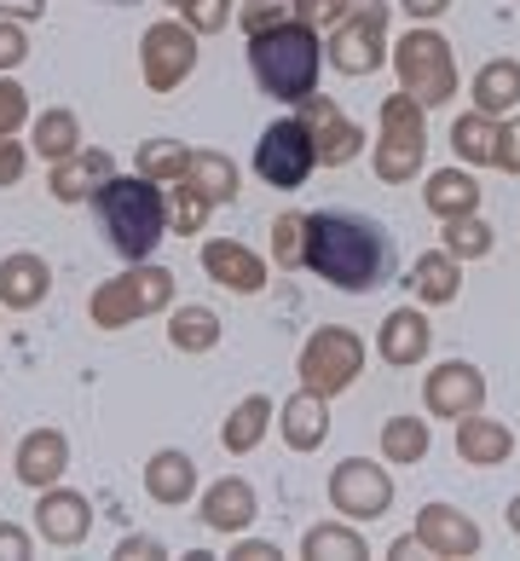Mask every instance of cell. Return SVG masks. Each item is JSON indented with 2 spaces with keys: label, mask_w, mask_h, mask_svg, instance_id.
<instances>
[{
  "label": "cell",
  "mask_w": 520,
  "mask_h": 561,
  "mask_svg": "<svg viewBox=\"0 0 520 561\" xmlns=\"http://www.w3.org/2000/svg\"><path fill=\"white\" fill-rule=\"evenodd\" d=\"M301 261L347 296H370L393 278L400 255H393V232L382 220L353 209H319L301 220Z\"/></svg>",
  "instance_id": "cell-1"
},
{
  "label": "cell",
  "mask_w": 520,
  "mask_h": 561,
  "mask_svg": "<svg viewBox=\"0 0 520 561\" xmlns=\"http://www.w3.org/2000/svg\"><path fill=\"white\" fill-rule=\"evenodd\" d=\"M93 209L128 261H145L169 232V209H162V192L151 180H104L93 192Z\"/></svg>",
  "instance_id": "cell-2"
},
{
  "label": "cell",
  "mask_w": 520,
  "mask_h": 561,
  "mask_svg": "<svg viewBox=\"0 0 520 561\" xmlns=\"http://www.w3.org/2000/svg\"><path fill=\"white\" fill-rule=\"evenodd\" d=\"M249 65H255V81L273 99H307L312 93V76H319V47H312V35L301 24L255 30Z\"/></svg>",
  "instance_id": "cell-3"
},
{
  "label": "cell",
  "mask_w": 520,
  "mask_h": 561,
  "mask_svg": "<svg viewBox=\"0 0 520 561\" xmlns=\"http://www.w3.org/2000/svg\"><path fill=\"white\" fill-rule=\"evenodd\" d=\"M169 296H174V278L162 273V266H134V273L111 278L93 296V324L122 330L134 313H157V307H169Z\"/></svg>",
  "instance_id": "cell-4"
},
{
  "label": "cell",
  "mask_w": 520,
  "mask_h": 561,
  "mask_svg": "<svg viewBox=\"0 0 520 561\" xmlns=\"http://www.w3.org/2000/svg\"><path fill=\"white\" fill-rule=\"evenodd\" d=\"M312 157H319V145L307 139L301 122H273V128L261 134L255 169H261L266 185H278V192H296V185H307V174H312Z\"/></svg>",
  "instance_id": "cell-5"
},
{
  "label": "cell",
  "mask_w": 520,
  "mask_h": 561,
  "mask_svg": "<svg viewBox=\"0 0 520 561\" xmlns=\"http://www.w3.org/2000/svg\"><path fill=\"white\" fill-rule=\"evenodd\" d=\"M359 377V342L347 336V330H324V336H312L307 353H301V382L307 393H336Z\"/></svg>",
  "instance_id": "cell-6"
},
{
  "label": "cell",
  "mask_w": 520,
  "mask_h": 561,
  "mask_svg": "<svg viewBox=\"0 0 520 561\" xmlns=\"http://www.w3.org/2000/svg\"><path fill=\"white\" fill-rule=\"evenodd\" d=\"M330 492H336V510L359 515V522H365V515H382V510H388V497H393L388 474H377V469L365 463V457L342 463V469H336V486H330Z\"/></svg>",
  "instance_id": "cell-7"
},
{
  "label": "cell",
  "mask_w": 520,
  "mask_h": 561,
  "mask_svg": "<svg viewBox=\"0 0 520 561\" xmlns=\"http://www.w3.org/2000/svg\"><path fill=\"white\" fill-rule=\"evenodd\" d=\"M192 58H197V47L180 24H157L151 41H145V76H151V88H174L192 70Z\"/></svg>",
  "instance_id": "cell-8"
},
{
  "label": "cell",
  "mask_w": 520,
  "mask_h": 561,
  "mask_svg": "<svg viewBox=\"0 0 520 561\" xmlns=\"http://www.w3.org/2000/svg\"><path fill=\"white\" fill-rule=\"evenodd\" d=\"M35 527L47 533V545H81L93 527V510H88V497H76V492H41Z\"/></svg>",
  "instance_id": "cell-9"
},
{
  "label": "cell",
  "mask_w": 520,
  "mask_h": 561,
  "mask_svg": "<svg viewBox=\"0 0 520 561\" xmlns=\"http://www.w3.org/2000/svg\"><path fill=\"white\" fill-rule=\"evenodd\" d=\"M65 463H70V440L58 428H35L30 440L18 446V481H24V486L47 492L58 474H65Z\"/></svg>",
  "instance_id": "cell-10"
},
{
  "label": "cell",
  "mask_w": 520,
  "mask_h": 561,
  "mask_svg": "<svg viewBox=\"0 0 520 561\" xmlns=\"http://www.w3.org/2000/svg\"><path fill=\"white\" fill-rule=\"evenodd\" d=\"M203 522L215 533H243L255 522V486L249 481H215L203 497Z\"/></svg>",
  "instance_id": "cell-11"
},
{
  "label": "cell",
  "mask_w": 520,
  "mask_h": 561,
  "mask_svg": "<svg viewBox=\"0 0 520 561\" xmlns=\"http://www.w3.org/2000/svg\"><path fill=\"white\" fill-rule=\"evenodd\" d=\"M47 289H53V273L41 255L0 261V301L7 307H35V301H47Z\"/></svg>",
  "instance_id": "cell-12"
},
{
  "label": "cell",
  "mask_w": 520,
  "mask_h": 561,
  "mask_svg": "<svg viewBox=\"0 0 520 561\" xmlns=\"http://www.w3.org/2000/svg\"><path fill=\"white\" fill-rule=\"evenodd\" d=\"M203 266L215 273V284H226V289H243V296H255V289L266 284L261 261L249 255L243 243H208V249H203Z\"/></svg>",
  "instance_id": "cell-13"
},
{
  "label": "cell",
  "mask_w": 520,
  "mask_h": 561,
  "mask_svg": "<svg viewBox=\"0 0 520 561\" xmlns=\"http://www.w3.org/2000/svg\"><path fill=\"white\" fill-rule=\"evenodd\" d=\"M197 486V463L185 451H157L151 469H145V492L157 497V504H185Z\"/></svg>",
  "instance_id": "cell-14"
},
{
  "label": "cell",
  "mask_w": 520,
  "mask_h": 561,
  "mask_svg": "<svg viewBox=\"0 0 520 561\" xmlns=\"http://www.w3.org/2000/svg\"><path fill=\"white\" fill-rule=\"evenodd\" d=\"M104 180H111V157H104V151H81L76 162H65V169L53 174V192L65 203H81V197H93Z\"/></svg>",
  "instance_id": "cell-15"
},
{
  "label": "cell",
  "mask_w": 520,
  "mask_h": 561,
  "mask_svg": "<svg viewBox=\"0 0 520 561\" xmlns=\"http://www.w3.org/2000/svg\"><path fill=\"white\" fill-rule=\"evenodd\" d=\"M330 434V417H324V405H319V393H301V400H289L284 405V440L289 446H319Z\"/></svg>",
  "instance_id": "cell-16"
},
{
  "label": "cell",
  "mask_w": 520,
  "mask_h": 561,
  "mask_svg": "<svg viewBox=\"0 0 520 561\" xmlns=\"http://www.w3.org/2000/svg\"><path fill=\"white\" fill-rule=\"evenodd\" d=\"M423 347H428V319H423V313H411V307H405V313H393V319H388V330H382V353H388L393 365H411Z\"/></svg>",
  "instance_id": "cell-17"
},
{
  "label": "cell",
  "mask_w": 520,
  "mask_h": 561,
  "mask_svg": "<svg viewBox=\"0 0 520 561\" xmlns=\"http://www.w3.org/2000/svg\"><path fill=\"white\" fill-rule=\"evenodd\" d=\"M169 336H174V347H185V353H208V347L220 342V319L208 313V307H180L174 324H169Z\"/></svg>",
  "instance_id": "cell-18"
},
{
  "label": "cell",
  "mask_w": 520,
  "mask_h": 561,
  "mask_svg": "<svg viewBox=\"0 0 520 561\" xmlns=\"http://www.w3.org/2000/svg\"><path fill=\"white\" fill-rule=\"evenodd\" d=\"M423 538H428V545H440V550H451V556H463V550H481V533H474L469 522H457V515H451L446 504H434V510H428Z\"/></svg>",
  "instance_id": "cell-19"
},
{
  "label": "cell",
  "mask_w": 520,
  "mask_h": 561,
  "mask_svg": "<svg viewBox=\"0 0 520 561\" xmlns=\"http://www.w3.org/2000/svg\"><path fill=\"white\" fill-rule=\"evenodd\" d=\"M266 417H273V405H266L261 393H255V400H243V405L232 411V423L220 428V440H226V451H249V446H255L261 434H266Z\"/></svg>",
  "instance_id": "cell-20"
},
{
  "label": "cell",
  "mask_w": 520,
  "mask_h": 561,
  "mask_svg": "<svg viewBox=\"0 0 520 561\" xmlns=\"http://www.w3.org/2000/svg\"><path fill=\"white\" fill-rule=\"evenodd\" d=\"M185 174H197V180H203L197 192H203L208 203L238 197V169H232L226 157H185Z\"/></svg>",
  "instance_id": "cell-21"
},
{
  "label": "cell",
  "mask_w": 520,
  "mask_h": 561,
  "mask_svg": "<svg viewBox=\"0 0 520 561\" xmlns=\"http://www.w3.org/2000/svg\"><path fill=\"white\" fill-rule=\"evenodd\" d=\"M35 145H41V157L65 162V157L76 151V116H70V111H53V116H41V122H35Z\"/></svg>",
  "instance_id": "cell-22"
},
{
  "label": "cell",
  "mask_w": 520,
  "mask_h": 561,
  "mask_svg": "<svg viewBox=\"0 0 520 561\" xmlns=\"http://www.w3.org/2000/svg\"><path fill=\"white\" fill-rule=\"evenodd\" d=\"M457 393H463L469 405H481V377H474V365H440V377H434V405H451Z\"/></svg>",
  "instance_id": "cell-23"
},
{
  "label": "cell",
  "mask_w": 520,
  "mask_h": 561,
  "mask_svg": "<svg viewBox=\"0 0 520 561\" xmlns=\"http://www.w3.org/2000/svg\"><path fill=\"white\" fill-rule=\"evenodd\" d=\"M457 446H463V457H474V463H497V457L509 451V434L492 428V423H469Z\"/></svg>",
  "instance_id": "cell-24"
},
{
  "label": "cell",
  "mask_w": 520,
  "mask_h": 561,
  "mask_svg": "<svg viewBox=\"0 0 520 561\" xmlns=\"http://www.w3.org/2000/svg\"><path fill=\"white\" fill-rule=\"evenodd\" d=\"M307 556H365V545L342 527H312L307 533Z\"/></svg>",
  "instance_id": "cell-25"
},
{
  "label": "cell",
  "mask_w": 520,
  "mask_h": 561,
  "mask_svg": "<svg viewBox=\"0 0 520 561\" xmlns=\"http://www.w3.org/2000/svg\"><path fill=\"white\" fill-rule=\"evenodd\" d=\"M388 451H393V457H423V451H428V428L411 423V417H400V423L388 428Z\"/></svg>",
  "instance_id": "cell-26"
},
{
  "label": "cell",
  "mask_w": 520,
  "mask_h": 561,
  "mask_svg": "<svg viewBox=\"0 0 520 561\" xmlns=\"http://www.w3.org/2000/svg\"><path fill=\"white\" fill-rule=\"evenodd\" d=\"M139 169H145V180H162V174H185V157L174 151V145H145Z\"/></svg>",
  "instance_id": "cell-27"
},
{
  "label": "cell",
  "mask_w": 520,
  "mask_h": 561,
  "mask_svg": "<svg viewBox=\"0 0 520 561\" xmlns=\"http://www.w3.org/2000/svg\"><path fill=\"white\" fill-rule=\"evenodd\" d=\"M405 284H411V289L423 284L434 301H446V296H451V266H446V261H423V266H416V273H411Z\"/></svg>",
  "instance_id": "cell-28"
},
{
  "label": "cell",
  "mask_w": 520,
  "mask_h": 561,
  "mask_svg": "<svg viewBox=\"0 0 520 561\" xmlns=\"http://www.w3.org/2000/svg\"><path fill=\"white\" fill-rule=\"evenodd\" d=\"M18 122H24V93L12 81H0V134H12Z\"/></svg>",
  "instance_id": "cell-29"
},
{
  "label": "cell",
  "mask_w": 520,
  "mask_h": 561,
  "mask_svg": "<svg viewBox=\"0 0 520 561\" xmlns=\"http://www.w3.org/2000/svg\"><path fill=\"white\" fill-rule=\"evenodd\" d=\"M520 93V70H492L486 76V99L497 105V99H515Z\"/></svg>",
  "instance_id": "cell-30"
},
{
  "label": "cell",
  "mask_w": 520,
  "mask_h": 561,
  "mask_svg": "<svg viewBox=\"0 0 520 561\" xmlns=\"http://www.w3.org/2000/svg\"><path fill=\"white\" fill-rule=\"evenodd\" d=\"M18 174H24V157H18V145L0 134V185H12Z\"/></svg>",
  "instance_id": "cell-31"
},
{
  "label": "cell",
  "mask_w": 520,
  "mask_h": 561,
  "mask_svg": "<svg viewBox=\"0 0 520 561\" xmlns=\"http://www.w3.org/2000/svg\"><path fill=\"white\" fill-rule=\"evenodd\" d=\"M296 238H301V220H278V261H301Z\"/></svg>",
  "instance_id": "cell-32"
},
{
  "label": "cell",
  "mask_w": 520,
  "mask_h": 561,
  "mask_svg": "<svg viewBox=\"0 0 520 561\" xmlns=\"http://www.w3.org/2000/svg\"><path fill=\"white\" fill-rule=\"evenodd\" d=\"M0 556H7V561H18V556H30V538L18 533V527H0Z\"/></svg>",
  "instance_id": "cell-33"
},
{
  "label": "cell",
  "mask_w": 520,
  "mask_h": 561,
  "mask_svg": "<svg viewBox=\"0 0 520 561\" xmlns=\"http://www.w3.org/2000/svg\"><path fill=\"white\" fill-rule=\"evenodd\" d=\"M18 58H24V35L0 24V65H18Z\"/></svg>",
  "instance_id": "cell-34"
},
{
  "label": "cell",
  "mask_w": 520,
  "mask_h": 561,
  "mask_svg": "<svg viewBox=\"0 0 520 561\" xmlns=\"http://www.w3.org/2000/svg\"><path fill=\"white\" fill-rule=\"evenodd\" d=\"M192 18H197L203 30H215V24H226V7H220V0H197V7H192Z\"/></svg>",
  "instance_id": "cell-35"
},
{
  "label": "cell",
  "mask_w": 520,
  "mask_h": 561,
  "mask_svg": "<svg viewBox=\"0 0 520 561\" xmlns=\"http://www.w3.org/2000/svg\"><path fill=\"white\" fill-rule=\"evenodd\" d=\"M162 545H157V538H122V550L116 556H157Z\"/></svg>",
  "instance_id": "cell-36"
},
{
  "label": "cell",
  "mask_w": 520,
  "mask_h": 561,
  "mask_svg": "<svg viewBox=\"0 0 520 561\" xmlns=\"http://www.w3.org/2000/svg\"><path fill=\"white\" fill-rule=\"evenodd\" d=\"M0 12H18V18H35L41 0H0Z\"/></svg>",
  "instance_id": "cell-37"
},
{
  "label": "cell",
  "mask_w": 520,
  "mask_h": 561,
  "mask_svg": "<svg viewBox=\"0 0 520 561\" xmlns=\"http://www.w3.org/2000/svg\"><path fill=\"white\" fill-rule=\"evenodd\" d=\"M238 556H249V561H266V556H278V550H273V545H243Z\"/></svg>",
  "instance_id": "cell-38"
},
{
  "label": "cell",
  "mask_w": 520,
  "mask_h": 561,
  "mask_svg": "<svg viewBox=\"0 0 520 561\" xmlns=\"http://www.w3.org/2000/svg\"><path fill=\"white\" fill-rule=\"evenodd\" d=\"M411 7H423V12H434V7H440V0H411Z\"/></svg>",
  "instance_id": "cell-39"
},
{
  "label": "cell",
  "mask_w": 520,
  "mask_h": 561,
  "mask_svg": "<svg viewBox=\"0 0 520 561\" xmlns=\"http://www.w3.org/2000/svg\"><path fill=\"white\" fill-rule=\"evenodd\" d=\"M509 522H515V533H520V504H509Z\"/></svg>",
  "instance_id": "cell-40"
},
{
  "label": "cell",
  "mask_w": 520,
  "mask_h": 561,
  "mask_svg": "<svg viewBox=\"0 0 520 561\" xmlns=\"http://www.w3.org/2000/svg\"><path fill=\"white\" fill-rule=\"evenodd\" d=\"M180 7H185V0H180Z\"/></svg>",
  "instance_id": "cell-41"
}]
</instances>
